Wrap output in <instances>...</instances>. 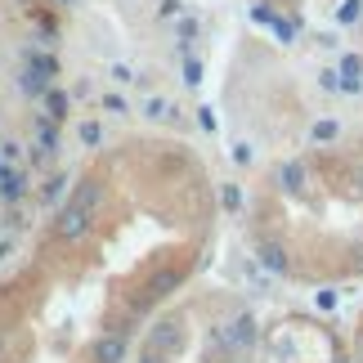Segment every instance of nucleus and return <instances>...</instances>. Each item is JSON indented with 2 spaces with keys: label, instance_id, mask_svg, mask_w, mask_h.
I'll use <instances>...</instances> for the list:
<instances>
[{
  "label": "nucleus",
  "instance_id": "nucleus-1",
  "mask_svg": "<svg viewBox=\"0 0 363 363\" xmlns=\"http://www.w3.org/2000/svg\"><path fill=\"white\" fill-rule=\"evenodd\" d=\"M86 229H90V189L81 193V198H77V202H72V206H67V211L59 216V225H54V233H59L63 242H77Z\"/></svg>",
  "mask_w": 363,
  "mask_h": 363
},
{
  "label": "nucleus",
  "instance_id": "nucleus-2",
  "mask_svg": "<svg viewBox=\"0 0 363 363\" xmlns=\"http://www.w3.org/2000/svg\"><path fill=\"white\" fill-rule=\"evenodd\" d=\"M179 345H184V332H179L175 318H166V323L152 328V354H162V359H166V354H175Z\"/></svg>",
  "mask_w": 363,
  "mask_h": 363
},
{
  "label": "nucleus",
  "instance_id": "nucleus-3",
  "mask_svg": "<svg viewBox=\"0 0 363 363\" xmlns=\"http://www.w3.org/2000/svg\"><path fill=\"white\" fill-rule=\"evenodd\" d=\"M59 157V125L40 117L36 121V162H54Z\"/></svg>",
  "mask_w": 363,
  "mask_h": 363
},
{
  "label": "nucleus",
  "instance_id": "nucleus-4",
  "mask_svg": "<svg viewBox=\"0 0 363 363\" xmlns=\"http://www.w3.org/2000/svg\"><path fill=\"white\" fill-rule=\"evenodd\" d=\"M125 337H99L94 341V350H90V363H125Z\"/></svg>",
  "mask_w": 363,
  "mask_h": 363
},
{
  "label": "nucleus",
  "instance_id": "nucleus-5",
  "mask_svg": "<svg viewBox=\"0 0 363 363\" xmlns=\"http://www.w3.org/2000/svg\"><path fill=\"white\" fill-rule=\"evenodd\" d=\"M23 67H32L50 86H54V77H59V59H54V54H40V50H23Z\"/></svg>",
  "mask_w": 363,
  "mask_h": 363
},
{
  "label": "nucleus",
  "instance_id": "nucleus-6",
  "mask_svg": "<svg viewBox=\"0 0 363 363\" xmlns=\"http://www.w3.org/2000/svg\"><path fill=\"white\" fill-rule=\"evenodd\" d=\"M251 341H256V318H251V314H238V318H233V328H229V345L247 350Z\"/></svg>",
  "mask_w": 363,
  "mask_h": 363
},
{
  "label": "nucleus",
  "instance_id": "nucleus-7",
  "mask_svg": "<svg viewBox=\"0 0 363 363\" xmlns=\"http://www.w3.org/2000/svg\"><path fill=\"white\" fill-rule=\"evenodd\" d=\"M40 117H45V121H54V125H59L63 117H67V94L63 90H45V113H40Z\"/></svg>",
  "mask_w": 363,
  "mask_h": 363
},
{
  "label": "nucleus",
  "instance_id": "nucleus-8",
  "mask_svg": "<svg viewBox=\"0 0 363 363\" xmlns=\"http://www.w3.org/2000/svg\"><path fill=\"white\" fill-rule=\"evenodd\" d=\"M359 72H363L359 54H345L341 59V90H359Z\"/></svg>",
  "mask_w": 363,
  "mask_h": 363
},
{
  "label": "nucleus",
  "instance_id": "nucleus-9",
  "mask_svg": "<svg viewBox=\"0 0 363 363\" xmlns=\"http://www.w3.org/2000/svg\"><path fill=\"white\" fill-rule=\"evenodd\" d=\"M18 90L36 99V94H45V90H50V81H45V77H36L32 67H23V72H18Z\"/></svg>",
  "mask_w": 363,
  "mask_h": 363
},
{
  "label": "nucleus",
  "instance_id": "nucleus-10",
  "mask_svg": "<svg viewBox=\"0 0 363 363\" xmlns=\"http://www.w3.org/2000/svg\"><path fill=\"white\" fill-rule=\"evenodd\" d=\"M23 193H27L23 171H5V198H23Z\"/></svg>",
  "mask_w": 363,
  "mask_h": 363
},
{
  "label": "nucleus",
  "instance_id": "nucleus-11",
  "mask_svg": "<svg viewBox=\"0 0 363 363\" xmlns=\"http://www.w3.org/2000/svg\"><path fill=\"white\" fill-rule=\"evenodd\" d=\"M260 260L269 264V269H278V274L287 269V256H283V247H260Z\"/></svg>",
  "mask_w": 363,
  "mask_h": 363
},
{
  "label": "nucleus",
  "instance_id": "nucleus-12",
  "mask_svg": "<svg viewBox=\"0 0 363 363\" xmlns=\"http://www.w3.org/2000/svg\"><path fill=\"white\" fill-rule=\"evenodd\" d=\"M179 283H184V274H179V269H171V274H162L157 283H152V296H166V291H171V287H179Z\"/></svg>",
  "mask_w": 363,
  "mask_h": 363
},
{
  "label": "nucleus",
  "instance_id": "nucleus-13",
  "mask_svg": "<svg viewBox=\"0 0 363 363\" xmlns=\"http://www.w3.org/2000/svg\"><path fill=\"white\" fill-rule=\"evenodd\" d=\"M359 13H363V0H345V5L337 9V23H354Z\"/></svg>",
  "mask_w": 363,
  "mask_h": 363
},
{
  "label": "nucleus",
  "instance_id": "nucleus-14",
  "mask_svg": "<svg viewBox=\"0 0 363 363\" xmlns=\"http://www.w3.org/2000/svg\"><path fill=\"white\" fill-rule=\"evenodd\" d=\"M99 139H104V130H99L94 121H86V125H81V144H99Z\"/></svg>",
  "mask_w": 363,
  "mask_h": 363
},
{
  "label": "nucleus",
  "instance_id": "nucleus-15",
  "mask_svg": "<svg viewBox=\"0 0 363 363\" xmlns=\"http://www.w3.org/2000/svg\"><path fill=\"white\" fill-rule=\"evenodd\" d=\"M283 179H287V189H301V162L283 166Z\"/></svg>",
  "mask_w": 363,
  "mask_h": 363
},
{
  "label": "nucleus",
  "instance_id": "nucleus-16",
  "mask_svg": "<svg viewBox=\"0 0 363 363\" xmlns=\"http://www.w3.org/2000/svg\"><path fill=\"white\" fill-rule=\"evenodd\" d=\"M63 184H67L63 175H54V179H45V202H54V198H59V193H63Z\"/></svg>",
  "mask_w": 363,
  "mask_h": 363
},
{
  "label": "nucleus",
  "instance_id": "nucleus-17",
  "mask_svg": "<svg viewBox=\"0 0 363 363\" xmlns=\"http://www.w3.org/2000/svg\"><path fill=\"white\" fill-rule=\"evenodd\" d=\"M184 81H189V86H198V81H202V63H189L184 67Z\"/></svg>",
  "mask_w": 363,
  "mask_h": 363
},
{
  "label": "nucleus",
  "instance_id": "nucleus-18",
  "mask_svg": "<svg viewBox=\"0 0 363 363\" xmlns=\"http://www.w3.org/2000/svg\"><path fill=\"white\" fill-rule=\"evenodd\" d=\"M162 113H171V104H166V99H148V117H162Z\"/></svg>",
  "mask_w": 363,
  "mask_h": 363
},
{
  "label": "nucleus",
  "instance_id": "nucleus-19",
  "mask_svg": "<svg viewBox=\"0 0 363 363\" xmlns=\"http://www.w3.org/2000/svg\"><path fill=\"white\" fill-rule=\"evenodd\" d=\"M332 135H337V125H332V121H318L314 125V139H332Z\"/></svg>",
  "mask_w": 363,
  "mask_h": 363
},
{
  "label": "nucleus",
  "instance_id": "nucleus-20",
  "mask_svg": "<svg viewBox=\"0 0 363 363\" xmlns=\"http://www.w3.org/2000/svg\"><path fill=\"white\" fill-rule=\"evenodd\" d=\"M113 77H117V81H135V72H130L125 63H117V67H113Z\"/></svg>",
  "mask_w": 363,
  "mask_h": 363
},
{
  "label": "nucleus",
  "instance_id": "nucleus-21",
  "mask_svg": "<svg viewBox=\"0 0 363 363\" xmlns=\"http://www.w3.org/2000/svg\"><path fill=\"white\" fill-rule=\"evenodd\" d=\"M139 363H162V359H157V354H148V359H139Z\"/></svg>",
  "mask_w": 363,
  "mask_h": 363
},
{
  "label": "nucleus",
  "instance_id": "nucleus-22",
  "mask_svg": "<svg viewBox=\"0 0 363 363\" xmlns=\"http://www.w3.org/2000/svg\"><path fill=\"white\" fill-rule=\"evenodd\" d=\"M0 354H5V337H0Z\"/></svg>",
  "mask_w": 363,
  "mask_h": 363
},
{
  "label": "nucleus",
  "instance_id": "nucleus-23",
  "mask_svg": "<svg viewBox=\"0 0 363 363\" xmlns=\"http://www.w3.org/2000/svg\"><path fill=\"white\" fill-rule=\"evenodd\" d=\"M0 251H5V238H0Z\"/></svg>",
  "mask_w": 363,
  "mask_h": 363
},
{
  "label": "nucleus",
  "instance_id": "nucleus-24",
  "mask_svg": "<svg viewBox=\"0 0 363 363\" xmlns=\"http://www.w3.org/2000/svg\"><path fill=\"white\" fill-rule=\"evenodd\" d=\"M59 5H67V0H59Z\"/></svg>",
  "mask_w": 363,
  "mask_h": 363
}]
</instances>
